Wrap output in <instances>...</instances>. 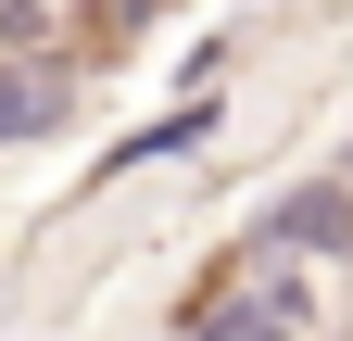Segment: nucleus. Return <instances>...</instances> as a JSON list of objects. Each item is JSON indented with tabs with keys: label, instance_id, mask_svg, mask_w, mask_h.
I'll return each mask as SVG.
<instances>
[{
	"label": "nucleus",
	"instance_id": "nucleus-1",
	"mask_svg": "<svg viewBox=\"0 0 353 341\" xmlns=\"http://www.w3.org/2000/svg\"><path fill=\"white\" fill-rule=\"evenodd\" d=\"M139 38H152L139 13H0V64H51V89H88Z\"/></svg>",
	"mask_w": 353,
	"mask_h": 341
}]
</instances>
